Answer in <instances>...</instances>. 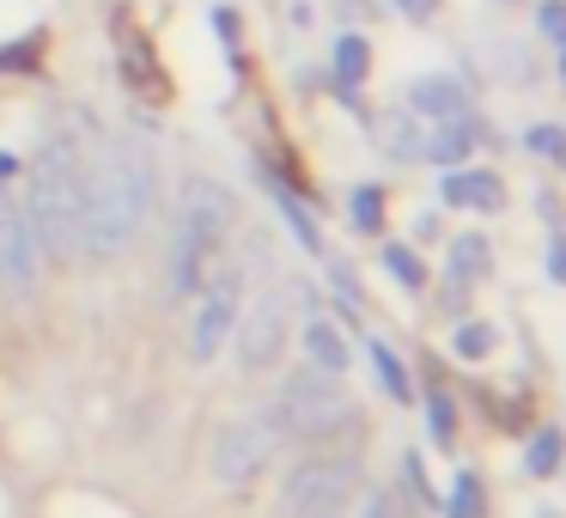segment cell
Segmentation results:
<instances>
[{
    "label": "cell",
    "mask_w": 566,
    "mask_h": 518,
    "mask_svg": "<svg viewBox=\"0 0 566 518\" xmlns=\"http://www.w3.org/2000/svg\"><path fill=\"white\" fill-rule=\"evenodd\" d=\"M274 445H281V433L269 427V415H244V421H232V427H220L213 433V452H208L213 481H226V488L256 481L262 469H269Z\"/></svg>",
    "instance_id": "obj_5"
},
{
    "label": "cell",
    "mask_w": 566,
    "mask_h": 518,
    "mask_svg": "<svg viewBox=\"0 0 566 518\" xmlns=\"http://www.w3.org/2000/svg\"><path fill=\"white\" fill-rule=\"evenodd\" d=\"M286 348V293H262L256 305H250L244 330H238V366L244 372H262L274 366Z\"/></svg>",
    "instance_id": "obj_7"
},
{
    "label": "cell",
    "mask_w": 566,
    "mask_h": 518,
    "mask_svg": "<svg viewBox=\"0 0 566 518\" xmlns=\"http://www.w3.org/2000/svg\"><path fill=\"white\" fill-rule=\"evenodd\" d=\"M366 74H371V43L366 38H342L335 43V86L354 92Z\"/></svg>",
    "instance_id": "obj_16"
},
{
    "label": "cell",
    "mask_w": 566,
    "mask_h": 518,
    "mask_svg": "<svg viewBox=\"0 0 566 518\" xmlns=\"http://www.w3.org/2000/svg\"><path fill=\"white\" fill-rule=\"evenodd\" d=\"M396 7H402L408 19H432V13H439V0H396Z\"/></svg>",
    "instance_id": "obj_27"
},
{
    "label": "cell",
    "mask_w": 566,
    "mask_h": 518,
    "mask_svg": "<svg viewBox=\"0 0 566 518\" xmlns=\"http://www.w3.org/2000/svg\"><path fill=\"white\" fill-rule=\"evenodd\" d=\"M530 153H542V159H560V128H548V123H542V128H530Z\"/></svg>",
    "instance_id": "obj_24"
},
{
    "label": "cell",
    "mask_w": 566,
    "mask_h": 518,
    "mask_svg": "<svg viewBox=\"0 0 566 518\" xmlns=\"http://www.w3.org/2000/svg\"><path fill=\"white\" fill-rule=\"evenodd\" d=\"M469 153H475V123H469V116H439V128L427 135V153H420V159H432V165L451 172V165L469 159Z\"/></svg>",
    "instance_id": "obj_11"
},
{
    "label": "cell",
    "mask_w": 566,
    "mask_h": 518,
    "mask_svg": "<svg viewBox=\"0 0 566 518\" xmlns=\"http://www.w3.org/2000/svg\"><path fill=\"white\" fill-rule=\"evenodd\" d=\"M378 147L390 153V159H420L427 153V135H420V116L415 111H384L378 116Z\"/></svg>",
    "instance_id": "obj_12"
},
{
    "label": "cell",
    "mask_w": 566,
    "mask_h": 518,
    "mask_svg": "<svg viewBox=\"0 0 566 518\" xmlns=\"http://www.w3.org/2000/svg\"><path fill=\"white\" fill-rule=\"evenodd\" d=\"M402 481H408V494H415V500H427V469H420L415 452L402 457Z\"/></svg>",
    "instance_id": "obj_25"
},
{
    "label": "cell",
    "mask_w": 566,
    "mask_h": 518,
    "mask_svg": "<svg viewBox=\"0 0 566 518\" xmlns=\"http://www.w3.org/2000/svg\"><path fill=\"white\" fill-rule=\"evenodd\" d=\"M177 214H184V220H196L201 232L226 238V232H232V189L213 184V177H189L184 196H177Z\"/></svg>",
    "instance_id": "obj_8"
},
{
    "label": "cell",
    "mask_w": 566,
    "mask_h": 518,
    "mask_svg": "<svg viewBox=\"0 0 566 518\" xmlns=\"http://www.w3.org/2000/svg\"><path fill=\"white\" fill-rule=\"evenodd\" d=\"M213 25H220V38H238V19H232V7H213Z\"/></svg>",
    "instance_id": "obj_28"
},
{
    "label": "cell",
    "mask_w": 566,
    "mask_h": 518,
    "mask_svg": "<svg viewBox=\"0 0 566 518\" xmlns=\"http://www.w3.org/2000/svg\"><path fill=\"white\" fill-rule=\"evenodd\" d=\"M566 464V433L560 427H536L530 433V452H524V469L530 476H554Z\"/></svg>",
    "instance_id": "obj_15"
},
{
    "label": "cell",
    "mask_w": 566,
    "mask_h": 518,
    "mask_svg": "<svg viewBox=\"0 0 566 518\" xmlns=\"http://www.w3.org/2000/svg\"><path fill=\"white\" fill-rule=\"evenodd\" d=\"M80 201H86L80 153L67 141H43V153L31 159V196H25V220L38 232V250L80 245Z\"/></svg>",
    "instance_id": "obj_2"
},
{
    "label": "cell",
    "mask_w": 566,
    "mask_h": 518,
    "mask_svg": "<svg viewBox=\"0 0 566 518\" xmlns=\"http://www.w3.org/2000/svg\"><path fill=\"white\" fill-rule=\"evenodd\" d=\"M153 208V165L140 147H104L86 165V201H80V250L116 257L140 232Z\"/></svg>",
    "instance_id": "obj_1"
},
{
    "label": "cell",
    "mask_w": 566,
    "mask_h": 518,
    "mask_svg": "<svg viewBox=\"0 0 566 518\" xmlns=\"http://www.w3.org/2000/svg\"><path fill=\"white\" fill-rule=\"evenodd\" d=\"M536 25H542V38L566 43V0H542V13H536Z\"/></svg>",
    "instance_id": "obj_23"
},
{
    "label": "cell",
    "mask_w": 566,
    "mask_h": 518,
    "mask_svg": "<svg viewBox=\"0 0 566 518\" xmlns=\"http://www.w3.org/2000/svg\"><path fill=\"white\" fill-rule=\"evenodd\" d=\"M560 165H566V128H560Z\"/></svg>",
    "instance_id": "obj_30"
},
{
    "label": "cell",
    "mask_w": 566,
    "mask_h": 518,
    "mask_svg": "<svg viewBox=\"0 0 566 518\" xmlns=\"http://www.w3.org/2000/svg\"><path fill=\"white\" fill-rule=\"evenodd\" d=\"M347 220H354V232H384V189L359 184L354 196H347Z\"/></svg>",
    "instance_id": "obj_17"
},
{
    "label": "cell",
    "mask_w": 566,
    "mask_h": 518,
    "mask_svg": "<svg viewBox=\"0 0 566 518\" xmlns=\"http://www.w3.org/2000/svg\"><path fill=\"white\" fill-rule=\"evenodd\" d=\"M493 342H500V335H493V323H457V360H488L493 354Z\"/></svg>",
    "instance_id": "obj_20"
},
{
    "label": "cell",
    "mask_w": 566,
    "mask_h": 518,
    "mask_svg": "<svg viewBox=\"0 0 566 518\" xmlns=\"http://www.w3.org/2000/svg\"><path fill=\"white\" fill-rule=\"evenodd\" d=\"M560 86H566V43H560Z\"/></svg>",
    "instance_id": "obj_29"
},
{
    "label": "cell",
    "mask_w": 566,
    "mask_h": 518,
    "mask_svg": "<svg viewBox=\"0 0 566 518\" xmlns=\"http://www.w3.org/2000/svg\"><path fill=\"white\" fill-rule=\"evenodd\" d=\"M444 512L451 518H488V494H481V476H457L451 481V494H444Z\"/></svg>",
    "instance_id": "obj_18"
},
{
    "label": "cell",
    "mask_w": 566,
    "mask_h": 518,
    "mask_svg": "<svg viewBox=\"0 0 566 518\" xmlns=\"http://www.w3.org/2000/svg\"><path fill=\"white\" fill-rule=\"evenodd\" d=\"M432 439L439 445H457V408H451V396H432Z\"/></svg>",
    "instance_id": "obj_22"
},
{
    "label": "cell",
    "mask_w": 566,
    "mask_h": 518,
    "mask_svg": "<svg viewBox=\"0 0 566 518\" xmlns=\"http://www.w3.org/2000/svg\"><path fill=\"white\" fill-rule=\"evenodd\" d=\"M548 274H554V281H566V238H554V245H548Z\"/></svg>",
    "instance_id": "obj_26"
},
{
    "label": "cell",
    "mask_w": 566,
    "mask_h": 518,
    "mask_svg": "<svg viewBox=\"0 0 566 518\" xmlns=\"http://www.w3.org/2000/svg\"><path fill=\"white\" fill-rule=\"evenodd\" d=\"M354 488H359L354 457H311V464H298L286 476L281 506H286V518H335L354 500Z\"/></svg>",
    "instance_id": "obj_4"
},
{
    "label": "cell",
    "mask_w": 566,
    "mask_h": 518,
    "mask_svg": "<svg viewBox=\"0 0 566 518\" xmlns=\"http://www.w3.org/2000/svg\"><path fill=\"white\" fill-rule=\"evenodd\" d=\"M384 269H390L408 293H420V287H427V262H420L408 245H384Z\"/></svg>",
    "instance_id": "obj_19"
},
{
    "label": "cell",
    "mask_w": 566,
    "mask_h": 518,
    "mask_svg": "<svg viewBox=\"0 0 566 518\" xmlns=\"http://www.w3.org/2000/svg\"><path fill=\"white\" fill-rule=\"evenodd\" d=\"M444 208H469V214H500L505 208V184L493 172H463V165H451L444 172Z\"/></svg>",
    "instance_id": "obj_9"
},
{
    "label": "cell",
    "mask_w": 566,
    "mask_h": 518,
    "mask_svg": "<svg viewBox=\"0 0 566 518\" xmlns=\"http://www.w3.org/2000/svg\"><path fill=\"white\" fill-rule=\"evenodd\" d=\"M488 269H493V250H488V238H481V232H463V238L451 245V281L475 287Z\"/></svg>",
    "instance_id": "obj_14"
},
{
    "label": "cell",
    "mask_w": 566,
    "mask_h": 518,
    "mask_svg": "<svg viewBox=\"0 0 566 518\" xmlns=\"http://www.w3.org/2000/svg\"><path fill=\"white\" fill-rule=\"evenodd\" d=\"M305 354H311V366H323V372H347V342H342V330L323 323V318L305 323Z\"/></svg>",
    "instance_id": "obj_13"
},
{
    "label": "cell",
    "mask_w": 566,
    "mask_h": 518,
    "mask_svg": "<svg viewBox=\"0 0 566 518\" xmlns=\"http://www.w3.org/2000/svg\"><path fill=\"white\" fill-rule=\"evenodd\" d=\"M408 111L415 116H432V123H439V116H469V92L457 86L451 74H420V80H408Z\"/></svg>",
    "instance_id": "obj_10"
},
{
    "label": "cell",
    "mask_w": 566,
    "mask_h": 518,
    "mask_svg": "<svg viewBox=\"0 0 566 518\" xmlns=\"http://www.w3.org/2000/svg\"><path fill=\"white\" fill-rule=\"evenodd\" d=\"M371 366H378L384 391H390L396 403H408V396H415V391H408V372H402V360H396V354H390V348H384V342H371Z\"/></svg>",
    "instance_id": "obj_21"
},
{
    "label": "cell",
    "mask_w": 566,
    "mask_h": 518,
    "mask_svg": "<svg viewBox=\"0 0 566 518\" xmlns=\"http://www.w3.org/2000/svg\"><path fill=\"white\" fill-rule=\"evenodd\" d=\"M347 421H354L347 391L335 384V372H323V366L293 372L269 403V427L281 433V439H329V433L347 427Z\"/></svg>",
    "instance_id": "obj_3"
},
{
    "label": "cell",
    "mask_w": 566,
    "mask_h": 518,
    "mask_svg": "<svg viewBox=\"0 0 566 518\" xmlns=\"http://www.w3.org/2000/svg\"><path fill=\"white\" fill-rule=\"evenodd\" d=\"M238 293H244L238 269H220L201 281V311H196V330H189V354L196 360H213L226 348V335L238 323Z\"/></svg>",
    "instance_id": "obj_6"
}]
</instances>
